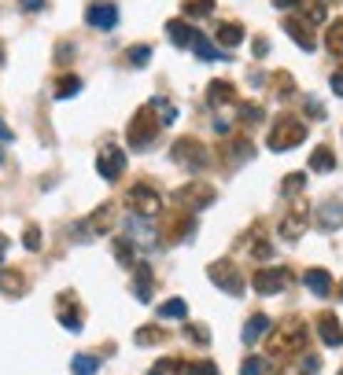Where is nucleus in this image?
<instances>
[{"instance_id": "obj_54", "label": "nucleus", "mask_w": 343, "mask_h": 375, "mask_svg": "<svg viewBox=\"0 0 343 375\" xmlns=\"http://www.w3.org/2000/svg\"><path fill=\"white\" fill-rule=\"evenodd\" d=\"M325 4H329V0H325Z\"/></svg>"}, {"instance_id": "obj_14", "label": "nucleus", "mask_w": 343, "mask_h": 375, "mask_svg": "<svg viewBox=\"0 0 343 375\" xmlns=\"http://www.w3.org/2000/svg\"><path fill=\"white\" fill-rule=\"evenodd\" d=\"M56 317H59V324L71 331V335H78V331L85 327V317H81V309H78V302H74V295L71 291H63L59 295V309H56Z\"/></svg>"}, {"instance_id": "obj_29", "label": "nucleus", "mask_w": 343, "mask_h": 375, "mask_svg": "<svg viewBox=\"0 0 343 375\" xmlns=\"http://www.w3.org/2000/svg\"><path fill=\"white\" fill-rule=\"evenodd\" d=\"M81 93V78L78 74H63L59 81H56V100H71V96H78Z\"/></svg>"}, {"instance_id": "obj_33", "label": "nucleus", "mask_w": 343, "mask_h": 375, "mask_svg": "<svg viewBox=\"0 0 343 375\" xmlns=\"http://www.w3.org/2000/svg\"><path fill=\"white\" fill-rule=\"evenodd\" d=\"M192 48H196V56H200V59H207V63H210V59H222V52L214 48V44H210L203 33H196V41H192Z\"/></svg>"}, {"instance_id": "obj_20", "label": "nucleus", "mask_w": 343, "mask_h": 375, "mask_svg": "<svg viewBox=\"0 0 343 375\" xmlns=\"http://www.w3.org/2000/svg\"><path fill=\"white\" fill-rule=\"evenodd\" d=\"M166 37L174 41L178 48H188V44L196 41V30H192L185 19H170V22H166Z\"/></svg>"}, {"instance_id": "obj_21", "label": "nucleus", "mask_w": 343, "mask_h": 375, "mask_svg": "<svg viewBox=\"0 0 343 375\" xmlns=\"http://www.w3.org/2000/svg\"><path fill=\"white\" fill-rule=\"evenodd\" d=\"M133 295L140 298V302H152V283H155V276H152V269L140 261V265H133Z\"/></svg>"}, {"instance_id": "obj_12", "label": "nucleus", "mask_w": 343, "mask_h": 375, "mask_svg": "<svg viewBox=\"0 0 343 375\" xmlns=\"http://www.w3.org/2000/svg\"><path fill=\"white\" fill-rule=\"evenodd\" d=\"M85 22H89L93 30H115L118 26V8L111 0H93V4L85 8Z\"/></svg>"}, {"instance_id": "obj_55", "label": "nucleus", "mask_w": 343, "mask_h": 375, "mask_svg": "<svg viewBox=\"0 0 343 375\" xmlns=\"http://www.w3.org/2000/svg\"><path fill=\"white\" fill-rule=\"evenodd\" d=\"M339 375H343V371H339Z\"/></svg>"}, {"instance_id": "obj_11", "label": "nucleus", "mask_w": 343, "mask_h": 375, "mask_svg": "<svg viewBox=\"0 0 343 375\" xmlns=\"http://www.w3.org/2000/svg\"><path fill=\"white\" fill-rule=\"evenodd\" d=\"M281 26L292 33V41H295L303 52H314V44H317V41H314V22H310V19H303L299 11H285Z\"/></svg>"}, {"instance_id": "obj_51", "label": "nucleus", "mask_w": 343, "mask_h": 375, "mask_svg": "<svg viewBox=\"0 0 343 375\" xmlns=\"http://www.w3.org/2000/svg\"><path fill=\"white\" fill-rule=\"evenodd\" d=\"M8 140H11V129H8L4 122H0V144H8Z\"/></svg>"}, {"instance_id": "obj_17", "label": "nucleus", "mask_w": 343, "mask_h": 375, "mask_svg": "<svg viewBox=\"0 0 343 375\" xmlns=\"http://www.w3.org/2000/svg\"><path fill=\"white\" fill-rule=\"evenodd\" d=\"M317 335H321V342L325 346H343V324H339V317L332 313V309H325V313L317 317Z\"/></svg>"}, {"instance_id": "obj_31", "label": "nucleus", "mask_w": 343, "mask_h": 375, "mask_svg": "<svg viewBox=\"0 0 343 375\" xmlns=\"http://www.w3.org/2000/svg\"><path fill=\"white\" fill-rule=\"evenodd\" d=\"M325 44H329L332 59H339V63H343V19H339V22H332V26H329V33H325Z\"/></svg>"}, {"instance_id": "obj_19", "label": "nucleus", "mask_w": 343, "mask_h": 375, "mask_svg": "<svg viewBox=\"0 0 343 375\" xmlns=\"http://www.w3.org/2000/svg\"><path fill=\"white\" fill-rule=\"evenodd\" d=\"M26 291H30L26 273H19V269H0V295H8V298H23Z\"/></svg>"}, {"instance_id": "obj_35", "label": "nucleus", "mask_w": 343, "mask_h": 375, "mask_svg": "<svg viewBox=\"0 0 343 375\" xmlns=\"http://www.w3.org/2000/svg\"><path fill=\"white\" fill-rule=\"evenodd\" d=\"M251 258L270 261V258H273V243H270L266 236H255V239H251Z\"/></svg>"}, {"instance_id": "obj_22", "label": "nucleus", "mask_w": 343, "mask_h": 375, "mask_svg": "<svg viewBox=\"0 0 343 375\" xmlns=\"http://www.w3.org/2000/svg\"><path fill=\"white\" fill-rule=\"evenodd\" d=\"M303 283H307V291H314L317 298H329V295H332V276H329L325 269H310V273L303 276Z\"/></svg>"}, {"instance_id": "obj_26", "label": "nucleus", "mask_w": 343, "mask_h": 375, "mask_svg": "<svg viewBox=\"0 0 343 375\" xmlns=\"http://www.w3.org/2000/svg\"><path fill=\"white\" fill-rule=\"evenodd\" d=\"M218 41H222L225 52L237 48V44L244 41V26H240V22H222V26H218Z\"/></svg>"}, {"instance_id": "obj_52", "label": "nucleus", "mask_w": 343, "mask_h": 375, "mask_svg": "<svg viewBox=\"0 0 343 375\" xmlns=\"http://www.w3.org/2000/svg\"><path fill=\"white\" fill-rule=\"evenodd\" d=\"M4 254H8V236L0 232V261H4Z\"/></svg>"}, {"instance_id": "obj_28", "label": "nucleus", "mask_w": 343, "mask_h": 375, "mask_svg": "<svg viewBox=\"0 0 343 375\" xmlns=\"http://www.w3.org/2000/svg\"><path fill=\"white\" fill-rule=\"evenodd\" d=\"M133 342H137V346H159V342H166V331H163L159 324H144V327H137Z\"/></svg>"}, {"instance_id": "obj_48", "label": "nucleus", "mask_w": 343, "mask_h": 375, "mask_svg": "<svg viewBox=\"0 0 343 375\" xmlns=\"http://www.w3.org/2000/svg\"><path fill=\"white\" fill-rule=\"evenodd\" d=\"M266 56H270V44L259 37V41H255V59H266Z\"/></svg>"}, {"instance_id": "obj_5", "label": "nucleus", "mask_w": 343, "mask_h": 375, "mask_svg": "<svg viewBox=\"0 0 343 375\" xmlns=\"http://www.w3.org/2000/svg\"><path fill=\"white\" fill-rule=\"evenodd\" d=\"M170 159H174L178 166H185V169H203L207 166V147L196 137H181V140H174V147H170Z\"/></svg>"}, {"instance_id": "obj_16", "label": "nucleus", "mask_w": 343, "mask_h": 375, "mask_svg": "<svg viewBox=\"0 0 343 375\" xmlns=\"http://www.w3.org/2000/svg\"><path fill=\"white\" fill-rule=\"evenodd\" d=\"M314 217H317V228L336 232L343 225V203H339V199H325V203L314 206Z\"/></svg>"}, {"instance_id": "obj_27", "label": "nucleus", "mask_w": 343, "mask_h": 375, "mask_svg": "<svg viewBox=\"0 0 343 375\" xmlns=\"http://www.w3.org/2000/svg\"><path fill=\"white\" fill-rule=\"evenodd\" d=\"M310 169L314 173H332L336 169V159H332V147H314V154H310Z\"/></svg>"}, {"instance_id": "obj_8", "label": "nucleus", "mask_w": 343, "mask_h": 375, "mask_svg": "<svg viewBox=\"0 0 343 375\" xmlns=\"http://www.w3.org/2000/svg\"><path fill=\"white\" fill-rule=\"evenodd\" d=\"M207 273H210V283H214V287H222V291H229L232 298H237V295H244L247 280L237 273V265H232V261H214Z\"/></svg>"}, {"instance_id": "obj_36", "label": "nucleus", "mask_w": 343, "mask_h": 375, "mask_svg": "<svg viewBox=\"0 0 343 375\" xmlns=\"http://www.w3.org/2000/svg\"><path fill=\"white\" fill-rule=\"evenodd\" d=\"M148 59H152V48H148V44H137V48L126 52V63L130 66H148Z\"/></svg>"}, {"instance_id": "obj_47", "label": "nucleus", "mask_w": 343, "mask_h": 375, "mask_svg": "<svg viewBox=\"0 0 343 375\" xmlns=\"http://www.w3.org/2000/svg\"><path fill=\"white\" fill-rule=\"evenodd\" d=\"M307 118H325V107L314 103V100H307Z\"/></svg>"}, {"instance_id": "obj_4", "label": "nucleus", "mask_w": 343, "mask_h": 375, "mask_svg": "<svg viewBox=\"0 0 343 375\" xmlns=\"http://www.w3.org/2000/svg\"><path fill=\"white\" fill-rule=\"evenodd\" d=\"M126 239L140 250H155L159 247V232H155V221L152 217H140V213H130L126 217Z\"/></svg>"}, {"instance_id": "obj_40", "label": "nucleus", "mask_w": 343, "mask_h": 375, "mask_svg": "<svg viewBox=\"0 0 343 375\" xmlns=\"http://www.w3.org/2000/svg\"><path fill=\"white\" fill-rule=\"evenodd\" d=\"M307 188V173H292V176H285V191L288 195H299Z\"/></svg>"}, {"instance_id": "obj_10", "label": "nucleus", "mask_w": 343, "mask_h": 375, "mask_svg": "<svg viewBox=\"0 0 343 375\" xmlns=\"http://www.w3.org/2000/svg\"><path fill=\"white\" fill-rule=\"evenodd\" d=\"M111 213H115L111 203L96 206V210L89 213V221H85V225H74V228H71V236H74V239H96V236H103L107 228H111Z\"/></svg>"}, {"instance_id": "obj_25", "label": "nucleus", "mask_w": 343, "mask_h": 375, "mask_svg": "<svg viewBox=\"0 0 343 375\" xmlns=\"http://www.w3.org/2000/svg\"><path fill=\"white\" fill-rule=\"evenodd\" d=\"M317 368H321V361L314 357V353H303V357H299V364H285L277 375H317Z\"/></svg>"}, {"instance_id": "obj_44", "label": "nucleus", "mask_w": 343, "mask_h": 375, "mask_svg": "<svg viewBox=\"0 0 343 375\" xmlns=\"http://www.w3.org/2000/svg\"><path fill=\"white\" fill-rule=\"evenodd\" d=\"M188 375H218V368H214L210 361H200V364H192V371Z\"/></svg>"}, {"instance_id": "obj_3", "label": "nucleus", "mask_w": 343, "mask_h": 375, "mask_svg": "<svg viewBox=\"0 0 343 375\" xmlns=\"http://www.w3.org/2000/svg\"><path fill=\"white\" fill-rule=\"evenodd\" d=\"M307 140V122L303 118H292V115H281L270 129V151H292Z\"/></svg>"}, {"instance_id": "obj_13", "label": "nucleus", "mask_w": 343, "mask_h": 375, "mask_svg": "<svg viewBox=\"0 0 343 375\" xmlns=\"http://www.w3.org/2000/svg\"><path fill=\"white\" fill-rule=\"evenodd\" d=\"M251 287L259 295H281L288 287V269H259L251 276Z\"/></svg>"}, {"instance_id": "obj_45", "label": "nucleus", "mask_w": 343, "mask_h": 375, "mask_svg": "<svg viewBox=\"0 0 343 375\" xmlns=\"http://www.w3.org/2000/svg\"><path fill=\"white\" fill-rule=\"evenodd\" d=\"M19 8H23L26 15H37L41 8H45V0H19Z\"/></svg>"}, {"instance_id": "obj_9", "label": "nucleus", "mask_w": 343, "mask_h": 375, "mask_svg": "<svg viewBox=\"0 0 343 375\" xmlns=\"http://www.w3.org/2000/svg\"><path fill=\"white\" fill-rule=\"evenodd\" d=\"M130 210L155 221L163 213V195L155 188H148V184H137V188H130Z\"/></svg>"}, {"instance_id": "obj_30", "label": "nucleus", "mask_w": 343, "mask_h": 375, "mask_svg": "<svg viewBox=\"0 0 343 375\" xmlns=\"http://www.w3.org/2000/svg\"><path fill=\"white\" fill-rule=\"evenodd\" d=\"M159 317H163V320H185V317H188L185 298H166V302L159 305Z\"/></svg>"}, {"instance_id": "obj_53", "label": "nucleus", "mask_w": 343, "mask_h": 375, "mask_svg": "<svg viewBox=\"0 0 343 375\" xmlns=\"http://www.w3.org/2000/svg\"><path fill=\"white\" fill-rule=\"evenodd\" d=\"M0 66H4V44H0Z\"/></svg>"}, {"instance_id": "obj_24", "label": "nucleus", "mask_w": 343, "mask_h": 375, "mask_svg": "<svg viewBox=\"0 0 343 375\" xmlns=\"http://www.w3.org/2000/svg\"><path fill=\"white\" fill-rule=\"evenodd\" d=\"M188 371H192V364H185L181 357H163V361L152 364L148 375H188Z\"/></svg>"}, {"instance_id": "obj_50", "label": "nucleus", "mask_w": 343, "mask_h": 375, "mask_svg": "<svg viewBox=\"0 0 343 375\" xmlns=\"http://www.w3.org/2000/svg\"><path fill=\"white\" fill-rule=\"evenodd\" d=\"M329 85H332V93H336V96H343V74H332Z\"/></svg>"}, {"instance_id": "obj_43", "label": "nucleus", "mask_w": 343, "mask_h": 375, "mask_svg": "<svg viewBox=\"0 0 343 375\" xmlns=\"http://www.w3.org/2000/svg\"><path fill=\"white\" fill-rule=\"evenodd\" d=\"M273 88H277L281 96H288V93H295V81H292L288 74H277V78H273Z\"/></svg>"}, {"instance_id": "obj_49", "label": "nucleus", "mask_w": 343, "mask_h": 375, "mask_svg": "<svg viewBox=\"0 0 343 375\" xmlns=\"http://www.w3.org/2000/svg\"><path fill=\"white\" fill-rule=\"evenodd\" d=\"M74 56V44H59V63H67Z\"/></svg>"}, {"instance_id": "obj_42", "label": "nucleus", "mask_w": 343, "mask_h": 375, "mask_svg": "<svg viewBox=\"0 0 343 375\" xmlns=\"http://www.w3.org/2000/svg\"><path fill=\"white\" fill-rule=\"evenodd\" d=\"M23 243H26V250H41V228L30 225V228L23 232Z\"/></svg>"}, {"instance_id": "obj_18", "label": "nucleus", "mask_w": 343, "mask_h": 375, "mask_svg": "<svg viewBox=\"0 0 343 375\" xmlns=\"http://www.w3.org/2000/svg\"><path fill=\"white\" fill-rule=\"evenodd\" d=\"M207 100H210L214 107H237V103H240L237 85H232V81H222V78H214V81L207 85Z\"/></svg>"}, {"instance_id": "obj_1", "label": "nucleus", "mask_w": 343, "mask_h": 375, "mask_svg": "<svg viewBox=\"0 0 343 375\" xmlns=\"http://www.w3.org/2000/svg\"><path fill=\"white\" fill-rule=\"evenodd\" d=\"M307 324L299 317H288L285 324L273 327V335H266V349L270 357H292V353H303L307 349Z\"/></svg>"}, {"instance_id": "obj_38", "label": "nucleus", "mask_w": 343, "mask_h": 375, "mask_svg": "<svg viewBox=\"0 0 343 375\" xmlns=\"http://www.w3.org/2000/svg\"><path fill=\"white\" fill-rule=\"evenodd\" d=\"M240 122H262V107L259 103H237Z\"/></svg>"}, {"instance_id": "obj_41", "label": "nucleus", "mask_w": 343, "mask_h": 375, "mask_svg": "<svg viewBox=\"0 0 343 375\" xmlns=\"http://www.w3.org/2000/svg\"><path fill=\"white\" fill-rule=\"evenodd\" d=\"M185 335H188L192 342H200V346L210 342V335H207V327H203V324H188V327H185Z\"/></svg>"}, {"instance_id": "obj_37", "label": "nucleus", "mask_w": 343, "mask_h": 375, "mask_svg": "<svg viewBox=\"0 0 343 375\" xmlns=\"http://www.w3.org/2000/svg\"><path fill=\"white\" fill-rule=\"evenodd\" d=\"M115 258H118L122 265H137V258H133V243H130V239H115Z\"/></svg>"}, {"instance_id": "obj_15", "label": "nucleus", "mask_w": 343, "mask_h": 375, "mask_svg": "<svg viewBox=\"0 0 343 375\" xmlns=\"http://www.w3.org/2000/svg\"><path fill=\"white\" fill-rule=\"evenodd\" d=\"M307 225H310V210H307V203H295V206H292V213L281 221V239L295 243L299 236L307 232Z\"/></svg>"}, {"instance_id": "obj_23", "label": "nucleus", "mask_w": 343, "mask_h": 375, "mask_svg": "<svg viewBox=\"0 0 343 375\" xmlns=\"http://www.w3.org/2000/svg\"><path fill=\"white\" fill-rule=\"evenodd\" d=\"M266 331H270V317H266V313H255V317L244 324V342L255 346L259 339H266Z\"/></svg>"}, {"instance_id": "obj_32", "label": "nucleus", "mask_w": 343, "mask_h": 375, "mask_svg": "<svg viewBox=\"0 0 343 375\" xmlns=\"http://www.w3.org/2000/svg\"><path fill=\"white\" fill-rule=\"evenodd\" d=\"M71 371L74 375H96L100 371V361L93 357V353H78V357L71 361Z\"/></svg>"}, {"instance_id": "obj_6", "label": "nucleus", "mask_w": 343, "mask_h": 375, "mask_svg": "<svg viewBox=\"0 0 343 375\" xmlns=\"http://www.w3.org/2000/svg\"><path fill=\"white\" fill-rule=\"evenodd\" d=\"M214 199H218V195H214L210 184H185V188L174 191V203H178L185 213H200V210H207Z\"/></svg>"}, {"instance_id": "obj_46", "label": "nucleus", "mask_w": 343, "mask_h": 375, "mask_svg": "<svg viewBox=\"0 0 343 375\" xmlns=\"http://www.w3.org/2000/svg\"><path fill=\"white\" fill-rule=\"evenodd\" d=\"M307 0H273V8L277 11H292V8H303Z\"/></svg>"}, {"instance_id": "obj_34", "label": "nucleus", "mask_w": 343, "mask_h": 375, "mask_svg": "<svg viewBox=\"0 0 343 375\" xmlns=\"http://www.w3.org/2000/svg\"><path fill=\"white\" fill-rule=\"evenodd\" d=\"M214 11V0H185V15L188 19H203Z\"/></svg>"}, {"instance_id": "obj_7", "label": "nucleus", "mask_w": 343, "mask_h": 375, "mask_svg": "<svg viewBox=\"0 0 343 375\" xmlns=\"http://www.w3.org/2000/svg\"><path fill=\"white\" fill-rule=\"evenodd\" d=\"M96 173L103 176L107 184L122 181V173H126V151L118 144H103L100 154H96Z\"/></svg>"}, {"instance_id": "obj_2", "label": "nucleus", "mask_w": 343, "mask_h": 375, "mask_svg": "<svg viewBox=\"0 0 343 375\" xmlns=\"http://www.w3.org/2000/svg\"><path fill=\"white\" fill-rule=\"evenodd\" d=\"M163 115L155 110V103H144L137 115L130 118V129H126V140H130L133 151H144V147H152L155 137H159V129H163Z\"/></svg>"}, {"instance_id": "obj_39", "label": "nucleus", "mask_w": 343, "mask_h": 375, "mask_svg": "<svg viewBox=\"0 0 343 375\" xmlns=\"http://www.w3.org/2000/svg\"><path fill=\"white\" fill-rule=\"evenodd\" d=\"M240 375H266V357H247L240 364Z\"/></svg>"}]
</instances>
